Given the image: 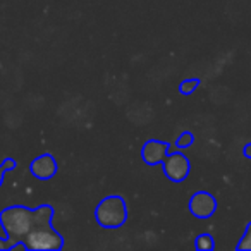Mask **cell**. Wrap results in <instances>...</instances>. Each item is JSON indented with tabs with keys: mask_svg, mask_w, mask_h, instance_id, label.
I'll return each mask as SVG.
<instances>
[{
	"mask_svg": "<svg viewBox=\"0 0 251 251\" xmlns=\"http://www.w3.org/2000/svg\"><path fill=\"white\" fill-rule=\"evenodd\" d=\"M47 219H53V206L52 205H40L36 208L28 206H9L0 213V224L5 232V237L14 244V250H26L25 236L31 229H35L40 222Z\"/></svg>",
	"mask_w": 251,
	"mask_h": 251,
	"instance_id": "6da1fadb",
	"label": "cell"
},
{
	"mask_svg": "<svg viewBox=\"0 0 251 251\" xmlns=\"http://www.w3.org/2000/svg\"><path fill=\"white\" fill-rule=\"evenodd\" d=\"M95 220L103 229H121L127 220V203L122 196L108 195L95 206Z\"/></svg>",
	"mask_w": 251,
	"mask_h": 251,
	"instance_id": "7a4b0ae2",
	"label": "cell"
},
{
	"mask_svg": "<svg viewBox=\"0 0 251 251\" xmlns=\"http://www.w3.org/2000/svg\"><path fill=\"white\" fill-rule=\"evenodd\" d=\"M23 243L31 251H57L64 248V237L53 229L52 219H47L29 230Z\"/></svg>",
	"mask_w": 251,
	"mask_h": 251,
	"instance_id": "3957f363",
	"label": "cell"
},
{
	"mask_svg": "<svg viewBox=\"0 0 251 251\" xmlns=\"http://www.w3.org/2000/svg\"><path fill=\"white\" fill-rule=\"evenodd\" d=\"M160 165L165 177L172 182H182L184 179H188L189 172H191V162L181 151H171V153H167L165 160Z\"/></svg>",
	"mask_w": 251,
	"mask_h": 251,
	"instance_id": "277c9868",
	"label": "cell"
},
{
	"mask_svg": "<svg viewBox=\"0 0 251 251\" xmlns=\"http://www.w3.org/2000/svg\"><path fill=\"white\" fill-rule=\"evenodd\" d=\"M188 208L196 219H210L217 212V200L208 191H196L189 198Z\"/></svg>",
	"mask_w": 251,
	"mask_h": 251,
	"instance_id": "5b68a950",
	"label": "cell"
},
{
	"mask_svg": "<svg viewBox=\"0 0 251 251\" xmlns=\"http://www.w3.org/2000/svg\"><path fill=\"white\" fill-rule=\"evenodd\" d=\"M169 150H171V145L167 141L160 140H148L147 143L141 148V158L147 165L155 167V165H160L165 160Z\"/></svg>",
	"mask_w": 251,
	"mask_h": 251,
	"instance_id": "8992f818",
	"label": "cell"
},
{
	"mask_svg": "<svg viewBox=\"0 0 251 251\" xmlns=\"http://www.w3.org/2000/svg\"><path fill=\"white\" fill-rule=\"evenodd\" d=\"M57 169L59 167H57L55 158L50 153L40 155V157H36L35 160L31 162V165H29V172L33 174V177L40 179V181H49V179H52L53 176L57 174Z\"/></svg>",
	"mask_w": 251,
	"mask_h": 251,
	"instance_id": "52a82bcc",
	"label": "cell"
},
{
	"mask_svg": "<svg viewBox=\"0 0 251 251\" xmlns=\"http://www.w3.org/2000/svg\"><path fill=\"white\" fill-rule=\"evenodd\" d=\"M195 248L201 251H213L215 250V239H213V236L208 232L198 234L195 239Z\"/></svg>",
	"mask_w": 251,
	"mask_h": 251,
	"instance_id": "ba28073f",
	"label": "cell"
},
{
	"mask_svg": "<svg viewBox=\"0 0 251 251\" xmlns=\"http://www.w3.org/2000/svg\"><path fill=\"white\" fill-rule=\"evenodd\" d=\"M200 84H201L200 77H191V79H184V81H181V83H179V93L184 95V97H189V95H193L196 90H198Z\"/></svg>",
	"mask_w": 251,
	"mask_h": 251,
	"instance_id": "9c48e42d",
	"label": "cell"
},
{
	"mask_svg": "<svg viewBox=\"0 0 251 251\" xmlns=\"http://www.w3.org/2000/svg\"><path fill=\"white\" fill-rule=\"evenodd\" d=\"M193 143H195V136H193V133H189V131L181 133L177 136V140H176V147H177L179 150H186V148L193 147Z\"/></svg>",
	"mask_w": 251,
	"mask_h": 251,
	"instance_id": "30bf717a",
	"label": "cell"
},
{
	"mask_svg": "<svg viewBox=\"0 0 251 251\" xmlns=\"http://www.w3.org/2000/svg\"><path fill=\"white\" fill-rule=\"evenodd\" d=\"M236 250H237V251L251 250V222L248 224V227H246V230H244L243 237H241L239 243L236 244Z\"/></svg>",
	"mask_w": 251,
	"mask_h": 251,
	"instance_id": "8fae6325",
	"label": "cell"
},
{
	"mask_svg": "<svg viewBox=\"0 0 251 251\" xmlns=\"http://www.w3.org/2000/svg\"><path fill=\"white\" fill-rule=\"evenodd\" d=\"M12 169H16V160H12V158H5V160L0 164V186H2V182H4L5 172L12 171Z\"/></svg>",
	"mask_w": 251,
	"mask_h": 251,
	"instance_id": "7c38bea8",
	"label": "cell"
},
{
	"mask_svg": "<svg viewBox=\"0 0 251 251\" xmlns=\"http://www.w3.org/2000/svg\"><path fill=\"white\" fill-rule=\"evenodd\" d=\"M4 250H14V244L7 239V237H0V251Z\"/></svg>",
	"mask_w": 251,
	"mask_h": 251,
	"instance_id": "4fadbf2b",
	"label": "cell"
},
{
	"mask_svg": "<svg viewBox=\"0 0 251 251\" xmlns=\"http://www.w3.org/2000/svg\"><path fill=\"white\" fill-rule=\"evenodd\" d=\"M243 155L246 158H251V143H248L246 147L243 148Z\"/></svg>",
	"mask_w": 251,
	"mask_h": 251,
	"instance_id": "5bb4252c",
	"label": "cell"
}]
</instances>
